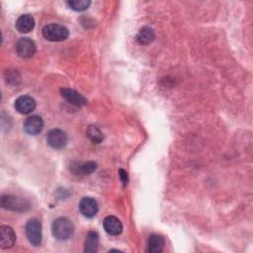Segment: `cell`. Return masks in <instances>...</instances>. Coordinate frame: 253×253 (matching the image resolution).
Wrapping results in <instances>:
<instances>
[{"label":"cell","mask_w":253,"mask_h":253,"mask_svg":"<svg viewBox=\"0 0 253 253\" xmlns=\"http://www.w3.org/2000/svg\"><path fill=\"white\" fill-rule=\"evenodd\" d=\"M52 235L58 240H66L70 238L74 232L73 223L66 217H59L52 222Z\"/></svg>","instance_id":"cell-1"},{"label":"cell","mask_w":253,"mask_h":253,"mask_svg":"<svg viewBox=\"0 0 253 253\" xmlns=\"http://www.w3.org/2000/svg\"><path fill=\"white\" fill-rule=\"evenodd\" d=\"M42 36L44 39L50 42H61L67 39L69 31L66 27L60 24L51 23L42 28Z\"/></svg>","instance_id":"cell-2"},{"label":"cell","mask_w":253,"mask_h":253,"mask_svg":"<svg viewBox=\"0 0 253 253\" xmlns=\"http://www.w3.org/2000/svg\"><path fill=\"white\" fill-rule=\"evenodd\" d=\"M25 231H26V236L32 245L38 246L41 244V242H42V224L38 219H36V218L30 219L26 224Z\"/></svg>","instance_id":"cell-3"},{"label":"cell","mask_w":253,"mask_h":253,"mask_svg":"<svg viewBox=\"0 0 253 253\" xmlns=\"http://www.w3.org/2000/svg\"><path fill=\"white\" fill-rule=\"evenodd\" d=\"M17 54L22 58H30L36 52V44L29 38H21L15 44Z\"/></svg>","instance_id":"cell-4"},{"label":"cell","mask_w":253,"mask_h":253,"mask_svg":"<svg viewBox=\"0 0 253 253\" xmlns=\"http://www.w3.org/2000/svg\"><path fill=\"white\" fill-rule=\"evenodd\" d=\"M78 209H79L80 213L83 216H85L87 218H92L97 214L99 207H98V203L95 199H93L91 197H84L80 200Z\"/></svg>","instance_id":"cell-5"},{"label":"cell","mask_w":253,"mask_h":253,"mask_svg":"<svg viewBox=\"0 0 253 253\" xmlns=\"http://www.w3.org/2000/svg\"><path fill=\"white\" fill-rule=\"evenodd\" d=\"M47 143L55 149L63 148L67 143V135L66 133L58 128L51 129L46 136Z\"/></svg>","instance_id":"cell-6"},{"label":"cell","mask_w":253,"mask_h":253,"mask_svg":"<svg viewBox=\"0 0 253 253\" xmlns=\"http://www.w3.org/2000/svg\"><path fill=\"white\" fill-rule=\"evenodd\" d=\"M43 128V121L38 115L28 117L24 122V129L28 134L36 135L40 133Z\"/></svg>","instance_id":"cell-7"},{"label":"cell","mask_w":253,"mask_h":253,"mask_svg":"<svg viewBox=\"0 0 253 253\" xmlns=\"http://www.w3.org/2000/svg\"><path fill=\"white\" fill-rule=\"evenodd\" d=\"M60 94L63 99H65L69 104L81 107L87 104V100L85 97H83L81 94L76 92L73 89L70 88H61L60 89Z\"/></svg>","instance_id":"cell-8"},{"label":"cell","mask_w":253,"mask_h":253,"mask_svg":"<svg viewBox=\"0 0 253 253\" xmlns=\"http://www.w3.org/2000/svg\"><path fill=\"white\" fill-rule=\"evenodd\" d=\"M1 205L5 209L17 211H25L26 208L29 207V205L26 204L25 201L14 196H2Z\"/></svg>","instance_id":"cell-9"},{"label":"cell","mask_w":253,"mask_h":253,"mask_svg":"<svg viewBox=\"0 0 253 253\" xmlns=\"http://www.w3.org/2000/svg\"><path fill=\"white\" fill-rule=\"evenodd\" d=\"M15 109L18 111L20 114H30L32 111H34L36 107V102L35 100L28 95H23L20 96L16 101H15Z\"/></svg>","instance_id":"cell-10"},{"label":"cell","mask_w":253,"mask_h":253,"mask_svg":"<svg viewBox=\"0 0 253 253\" xmlns=\"http://www.w3.org/2000/svg\"><path fill=\"white\" fill-rule=\"evenodd\" d=\"M16 242V234L12 227L8 225H2L0 227V245L1 248H11Z\"/></svg>","instance_id":"cell-11"},{"label":"cell","mask_w":253,"mask_h":253,"mask_svg":"<svg viewBox=\"0 0 253 253\" xmlns=\"http://www.w3.org/2000/svg\"><path fill=\"white\" fill-rule=\"evenodd\" d=\"M105 231L110 235H119L123 230V224L119 218L114 215L106 216L103 220Z\"/></svg>","instance_id":"cell-12"},{"label":"cell","mask_w":253,"mask_h":253,"mask_svg":"<svg viewBox=\"0 0 253 253\" xmlns=\"http://www.w3.org/2000/svg\"><path fill=\"white\" fill-rule=\"evenodd\" d=\"M35 20L31 15L25 14L20 16L16 21V29L20 33H29L34 29Z\"/></svg>","instance_id":"cell-13"},{"label":"cell","mask_w":253,"mask_h":253,"mask_svg":"<svg viewBox=\"0 0 253 253\" xmlns=\"http://www.w3.org/2000/svg\"><path fill=\"white\" fill-rule=\"evenodd\" d=\"M164 238L156 233H153L148 238L147 251L151 253H160L164 247Z\"/></svg>","instance_id":"cell-14"},{"label":"cell","mask_w":253,"mask_h":253,"mask_svg":"<svg viewBox=\"0 0 253 253\" xmlns=\"http://www.w3.org/2000/svg\"><path fill=\"white\" fill-rule=\"evenodd\" d=\"M99 246V234L96 231L88 232L85 243H84V251L88 253H95L98 251Z\"/></svg>","instance_id":"cell-15"},{"label":"cell","mask_w":253,"mask_h":253,"mask_svg":"<svg viewBox=\"0 0 253 253\" xmlns=\"http://www.w3.org/2000/svg\"><path fill=\"white\" fill-rule=\"evenodd\" d=\"M155 38L154 31L150 27H142L136 36V41L142 45L149 44Z\"/></svg>","instance_id":"cell-16"},{"label":"cell","mask_w":253,"mask_h":253,"mask_svg":"<svg viewBox=\"0 0 253 253\" xmlns=\"http://www.w3.org/2000/svg\"><path fill=\"white\" fill-rule=\"evenodd\" d=\"M97 169V163L94 161H86L83 163H80L78 166H76V174L80 175H90Z\"/></svg>","instance_id":"cell-17"},{"label":"cell","mask_w":253,"mask_h":253,"mask_svg":"<svg viewBox=\"0 0 253 253\" xmlns=\"http://www.w3.org/2000/svg\"><path fill=\"white\" fill-rule=\"evenodd\" d=\"M86 135L93 143H100L103 140V134L101 130L97 126L94 125H91L87 127Z\"/></svg>","instance_id":"cell-18"},{"label":"cell","mask_w":253,"mask_h":253,"mask_svg":"<svg viewBox=\"0 0 253 253\" xmlns=\"http://www.w3.org/2000/svg\"><path fill=\"white\" fill-rule=\"evenodd\" d=\"M66 4L70 9H72L76 12H82L89 8V6L91 5V1H89V0H70V1H67Z\"/></svg>","instance_id":"cell-19"},{"label":"cell","mask_w":253,"mask_h":253,"mask_svg":"<svg viewBox=\"0 0 253 253\" xmlns=\"http://www.w3.org/2000/svg\"><path fill=\"white\" fill-rule=\"evenodd\" d=\"M119 176H120V178H121V180H122V182H123V184H124V186H126V184H127V174H126V172L124 170V169H119Z\"/></svg>","instance_id":"cell-20"}]
</instances>
